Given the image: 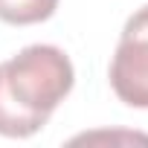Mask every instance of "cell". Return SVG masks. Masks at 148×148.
<instances>
[{
    "instance_id": "6da1fadb",
    "label": "cell",
    "mask_w": 148,
    "mask_h": 148,
    "mask_svg": "<svg viewBox=\"0 0 148 148\" xmlns=\"http://www.w3.org/2000/svg\"><path fill=\"white\" fill-rule=\"evenodd\" d=\"M0 73L12 99L41 119H49V113L67 99L76 82L73 64L64 49L49 44H32L21 49L15 58L0 64Z\"/></svg>"
},
{
    "instance_id": "3957f363",
    "label": "cell",
    "mask_w": 148,
    "mask_h": 148,
    "mask_svg": "<svg viewBox=\"0 0 148 148\" xmlns=\"http://www.w3.org/2000/svg\"><path fill=\"white\" fill-rule=\"evenodd\" d=\"M47 125V119L23 110L12 93L6 90L3 84V73H0V136H12V139H23V136H32L38 134L41 128Z\"/></svg>"
},
{
    "instance_id": "7a4b0ae2",
    "label": "cell",
    "mask_w": 148,
    "mask_h": 148,
    "mask_svg": "<svg viewBox=\"0 0 148 148\" xmlns=\"http://www.w3.org/2000/svg\"><path fill=\"white\" fill-rule=\"evenodd\" d=\"M113 93L139 110H148V6L134 12L122 29L110 61Z\"/></svg>"
},
{
    "instance_id": "277c9868",
    "label": "cell",
    "mask_w": 148,
    "mask_h": 148,
    "mask_svg": "<svg viewBox=\"0 0 148 148\" xmlns=\"http://www.w3.org/2000/svg\"><path fill=\"white\" fill-rule=\"evenodd\" d=\"M58 0H0V21L12 26H29L52 18Z\"/></svg>"
}]
</instances>
